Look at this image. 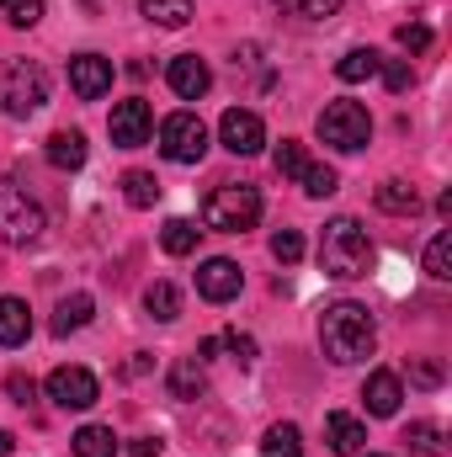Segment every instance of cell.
<instances>
[{
	"instance_id": "cell-39",
	"label": "cell",
	"mask_w": 452,
	"mask_h": 457,
	"mask_svg": "<svg viewBox=\"0 0 452 457\" xmlns=\"http://www.w3.org/2000/svg\"><path fill=\"white\" fill-rule=\"evenodd\" d=\"M410 378H415L421 388H437V383H442V367H437V361H415V367H410Z\"/></svg>"
},
{
	"instance_id": "cell-23",
	"label": "cell",
	"mask_w": 452,
	"mask_h": 457,
	"mask_svg": "<svg viewBox=\"0 0 452 457\" xmlns=\"http://www.w3.org/2000/svg\"><path fill=\"white\" fill-rule=\"evenodd\" d=\"M378 64H383V54H372V48H351V54L336 64V75L346 80V86H356V80H372Z\"/></svg>"
},
{
	"instance_id": "cell-40",
	"label": "cell",
	"mask_w": 452,
	"mask_h": 457,
	"mask_svg": "<svg viewBox=\"0 0 452 457\" xmlns=\"http://www.w3.org/2000/svg\"><path fill=\"white\" fill-rule=\"evenodd\" d=\"M160 447H165L160 436H138V442H133L128 453H133V457H160Z\"/></svg>"
},
{
	"instance_id": "cell-32",
	"label": "cell",
	"mask_w": 452,
	"mask_h": 457,
	"mask_svg": "<svg viewBox=\"0 0 452 457\" xmlns=\"http://www.w3.org/2000/svg\"><path fill=\"white\" fill-rule=\"evenodd\" d=\"M378 75H383V86H389L394 96H405V91L415 86V70H410L405 59H383V64H378Z\"/></svg>"
},
{
	"instance_id": "cell-2",
	"label": "cell",
	"mask_w": 452,
	"mask_h": 457,
	"mask_svg": "<svg viewBox=\"0 0 452 457\" xmlns=\"http://www.w3.org/2000/svg\"><path fill=\"white\" fill-rule=\"evenodd\" d=\"M320 266L325 277H340V282H356L372 271V239L356 219H331L325 234H320Z\"/></svg>"
},
{
	"instance_id": "cell-10",
	"label": "cell",
	"mask_w": 452,
	"mask_h": 457,
	"mask_svg": "<svg viewBox=\"0 0 452 457\" xmlns=\"http://www.w3.org/2000/svg\"><path fill=\"white\" fill-rule=\"evenodd\" d=\"M149 128H155V112H149V102H117L113 107V122H107V133H113L117 149H138V144H149Z\"/></svg>"
},
{
	"instance_id": "cell-41",
	"label": "cell",
	"mask_w": 452,
	"mask_h": 457,
	"mask_svg": "<svg viewBox=\"0 0 452 457\" xmlns=\"http://www.w3.org/2000/svg\"><path fill=\"white\" fill-rule=\"evenodd\" d=\"M122 372H128V378H138V372H149V351H138V356H133V361H128Z\"/></svg>"
},
{
	"instance_id": "cell-28",
	"label": "cell",
	"mask_w": 452,
	"mask_h": 457,
	"mask_svg": "<svg viewBox=\"0 0 452 457\" xmlns=\"http://www.w3.org/2000/svg\"><path fill=\"white\" fill-rule=\"evenodd\" d=\"M426 271H431L437 282H448V277H452V234H448V228L426 245Z\"/></svg>"
},
{
	"instance_id": "cell-30",
	"label": "cell",
	"mask_w": 452,
	"mask_h": 457,
	"mask_svg": "<svg viewBox=\"0 0 452 457\" xmlns=\"http://www.w3.org/2000/svg\"><path fill=\"white\" fill-rule=\"evenodd\" d=\"M298 181H304V192H309V197H331V192L340 187L336 165H304V176H298Z\"/></svg>"
},
{
	"instance_id": "cell-17",
	"label": "cell",
	"mask_w": 452,
	"mask_h": 457,
	"mask_svg": "<svg viewBox=\"0 0 452 457\" xmlns=\"http://www.w3.org/2000/svg\"><path fill=\"white\" fill-rule=\"evenodd\" d=\"M43 154H48V165H54V170H80V165H86V133L64 128V133H54V138H48V149H43Z\"/></svg>"
},
{
	"instance_id": "cell-38",
	"label": "cell",
	"mask_w": 452,
	"mask_h": 457,
	"mask_svg": "<svg viewBox=\"0 0 452 457\" xmlns=\"http://www.w3.org/2000/svg\"><path fill=\"white\" fill-rule=\"evenodd\" d=\"M5 394H11V404H32V394H38V388H32V378L11 372V378H5Z\"/></svg>"
},
{
	"instance_id": "cell-12",
	"label": "cell",
	"mask_w": 452,
	"mask_h": 457,
	"mask_svg": "<svg viewBox=\"0 0 452 457\" xmlns=\"http://www.w3.org/2000/svg\"><path fill=\"white\" fill-rule=\"evenodd\" d=\"M239 287H245V271H239L229 255H213V261L197 266V293H203L208 303H229V298H239Z\"/></svg>"
},
{
	"instance_id": "cell-15",
	"label": "cell",
	"mask_w": 452,
	"mask_h": 457,
	"mask_svg": "<svg viewBox=\"0 0 452 457\" xmlns=\"http://www.w3.org/2000/svg\"><path fill=\"white\" fill-rule=\"evenodd\" d=\"M208 394V361H197V356H181L176 367H171V399H203Z\"/></svg>"
},
{
	"instance_id": "cell-24",
	"label": "cell",
	"mask_w": 452,
	"mask_h": 457,
	"mask_svg": "<svg viewBox=\"0 0 452 457\" xmlns=\"http://www.w3.org/2000/svg\"><path fill=\"white\" fill-rule=\"evenodd\" d=\"M261 457H304V436H298V426H272L266 436H261Z\"/></svg>"
},
{
	"instance_id": "cell-36",
	"label": "cell",
	"mask_w": 452,
	"mask_h": 457,
	"mask_svg": "<svg viewBox=\"0 0 452 457\" xmlns=\"http://www.w3.org/2000/svg\"><path fill=\"white\" fill-rule=\"evenodd\" d=\"M394 37H399L405 54H426V48H431V27H426V21H405Z\"/></svg>"
},
{
	"instance_id": "cell-8",
	"label": "cell",
	"mask_w": 452,
	"mask_h": 457,
	"mask_svg": "<svg viewBox=\"0 0 452 457\" xmlns=\"http://www.w3.org/2000/svg\"><path fill=\"white\" fill-rule=\"evenodd\" d=\"M43 388H48V399H54L59 410H91V404L102 399V383H96V372H86V367H54Z\"/></svg>"
},
{
	"instance_id": "cell-6",
	"label": "cell",
	"mask_w": 452,
	"mask_h": 457,
	"mask_svg": "<svg viewBox=\"0 0 452 457\" xmlns=\"http://www.w3.org/2000/svg\"><path fill=\"white\" fill-rule=\"evenodd\" d=\"M320 138L340 149V154H356V149H367V138H372V117L362 102H331L325 112H320Z\"/></svg>"
},
{
	"instance_id": "cell-11",
	"label": "cell",
	"mask_w": 452,
	"mask_h": 457,
	"mask_svg": "<svg viewBox=\"0 0 452 457\" xmlns=\"http://www.w3.org/2000/svg\"><path fill=\"white\" fill-rule=\"evenodd\" d=\"M70 91H75L80 102L107 96V91H113V59H102V54H75V59H70Z\"/></svg>"
},
{
	"instance_id": "cell-27",
	"label": "cell",
	"mask_w": 452,
	"mask_h": 457,
	"mask_svg": "<svg viewBox=\"0 0 452 457\" xmlns=\"http://www.w3.org/2000/svg\"><path fill=\"white\" fill-rule=\"evenodd\" d=\"M122 197H128L133 208H155V197H160V181H155L149 170H128V176H122Z\"/></svg>"
},
{
	"instance_id": "cell-18",
	"label": "cell",
	"mask_w": 452,
	"mask_h": 457,
	"mask_svg": "<svg viewBox=\"0 0 452 457\" xmlns=\"http://www.w3.org/2000/svg\"><path fill=\"white\" fill-rule=\"evenodd\" d=\"M32 336V314L21 298H0V345H27Z\"/></svg>"
},
{
	"instance_id": "cell-33",
	"label": "cell",
	"mask_w": 452,
	"mask_h": 457,
	"mask_svg": "<svg viewBox=\"0 0 452 457\" xmlns=\"http://www.w3.org/2000/svg\"><path fill=\"white\" fill-rule=\"evenodd\" d=\"M282 11H293V16H309V21H325V16H336L346 0H277Z\"/></svg>"
},
{
	"instance_id": "cell-20",
	"label": "cell",
	"mask_w": 452,
	"mask_h": 457,
	"mask_svg": "<svg viewBox=\"0 0 452 457\" xmlns=\"http://www.w3.org/2000/svg\"><path fill=\"white\" fill-rule=\"evenodd\" d=\"M91 314H96V298H91V293H75V298H64V303H59V314H54V336L86 330V325H91Z\"/></svg>"
},
{
	"instance_id": "cell-14",
	"label": "cell",
	"mask_w": 452,
	"mask_h": 457,
	"mask_svg": "<svg viewBox=\"0 0 452 457\" xmlns=\"http://www.w3.org/2000/svg\"><path fill=\"white\" fill-rule=\"evenodd\" d=\"M325 442H331V453L340 457H356L362 447H367V426L356 420V415H325Z\"/></svg>"
},
{
	"instance_id": "cell-5",
	"label": "cell",
	"mask_w": 452,
	"mask_h": 457,
	"mask_svg": "<svg viewBox=\"0 0 452 457\" xmlns=\"http://www.w3.org/2000/svg\"><path fill=\"white\" fill-rule=\"evenodd\" d=\"M48 102V70L32 59H11L0 75V112L5 117H32Z\"/></svg>"
},
{
	"instance_id": "cell-31",
	"label": "cell",
	"mask_w": 452,
	"mask_h": 457,
	"mask_svg": "<svg viewBox=\"0 0 452 457\" xmlns=\"http://www.w3.org/2000/svg\"><path fill=\"white\" fill-rule=\"evenodd\" d=\"M0 16L11 27H38L43 21V0H0Z\"/></svg>"
},
{
	"instance_id": "cell-19",
	"label": "cell",
	"mask_w": 452,
	"mask_h": 457,
	"mask_svg": "<svg viewBox=\"0 0 452 457\" xmlns=\"http://www.w3.org/2000/svg\"><path fill=\"white\" fill-rule=\"evenodd\" d=\"M378 208L394 213V219H415V213H421V192H415L410 181H383V187H378Z\"/></svg>"
},
{
	"instance_id": "cell-43",
	"label": "cell",
	"mask_w": 452,
	"mask_h": 457,
	"mask_svg": "<svg viewBox=\"0 0 452 457\" xmlns=\"http://www.w3.org/2000/svg\"><path fill=\"white\" fill-rule=\"evenodd\" d=\"M356 457H383V453H356Z\"/></svg>"
},
{
	"instance_id": "cell-16",
	"label": "cell",
	"mask_w": 452,
	"mask_h": 457,
	"mask_svg": "<svg viewBox=\"0 0 452 457\" xmlns=\"http://www.w3.org/2000/svg\"><path fill=\"white\" fill-rule=\"evenodd\" d=\"M362 399H367V410H372V415H399L405 388H399V378H394V372H372V378L362 383Z\"/></svg>"
},
{
	"instance_id": "cell-9",
	"label": "cell",
	"mask_w": 452,
	"mask_h": 457,
	"mask_svg": "<svg viewBox=\"0 0 452 457\" xmlns=\"http://www.w3.org/2000/svg\"><path fill=\"white\" fill-rule=\"evenodd\" d=\"M219 144H224L229 154H261V144H266V122L255 112H245V107H229L219 117Z\"/></svg>"
},
{
	"instance_id": "cell-26",
	"label": "cell",
	"mask_w": 452,
	"mask_h": 457,
	"mask_svg": "<svg viewBox=\"0 0 452 457\" xmlns=\"http://www.w3.org/2000/svg\"><path fill=\"white\" fill-rule=\"evenodd\" d=\"M144 16L155 27H187L197 11H192V0H144Z\"/></svg>"
},
{
	"instance_id": "cell-7",
	"label": "cell",
	"mask_w": 452,
	"mask_h": 457,
	"mask_svg": "<svg viewBox=\"0 0 452 457\" xmlns=\"http://www.w3.org/2000/svg\"><path fill=\"white\" fill-rule=\"evenodd\" d=\"M160 154L176 165H197L208 154V128L197 112H171L160 122Z\"/></svg>"
},
{
	"instance_id": "cell-22",
	"label": "cell",
	"mask_w": 452,
	"mask_h": 457,
	"mask_svg": "<svg viewBox=\"0 0 452 457\" xmlns=\"http://www.w3.org/2000/svg\"><path fill=\"white\" fill-rule=\"evenodd\" d=\"M197 234H203V228L192 224V219H165L160 250H165V255H192V250H197Z\"/></svg>"
},
{
	"instance_id": "cell-37",
	"label": "cell",
	"mask_w": 452,
	"mask_h": 457,
	"mask_svg": "<svg viewBox=\"0 0 452 457\" xmlns=\"http://www.w3.org/2000/svg\"><path fill=\"white\" fill-rule=\"evenodd\" d=\"M219 345H229V351H234V361H239V367H250V361H255V341H250V336H239V330H229Z\"/></svg>"
},
{
	"instance_id": "cell-13",
	"label": "cell",
	"mask_w": 452,
	"mask_h": 457,
	"mask_svg": "<svg viewBox=\"0 0 452 457\" xmlns=\"http://www.w3.org/2000/svg\"><path fill=\"white\" fill-rule=\"evenodd\" d=\"M165 80H171V91H176L181 102H203L208 86H213V70H208L197 54H176V59L165 64Z\"/></svg>"
},
{
	"instance_id": "cell-29",
	"label": "cell",
	"mask_w": 452,
	"mask_h": 457,
	"mask_svg": "<svg viewBox=\"0 0 452 457\" xmlns=\"http://www.w3.org/2000/svg\"><path fill=\"white\" fill-rule=\"evenodd\" d=\"M405 442H410L421 457H448V447H442V431H437V426H426V420H415V426L405 431Z\"/></svg>"
},
{
	"instance_id": "cell-34",
	"label": "cell",
	"mask_w": 452,
	"mask_h": 457,
	"mask_svg": "<svg viewBox=\"0 0 452 457\" xmlns=\"http://www.w3.org/2000/svg\"><path fill=\"white\" fill-rule=\"evenodd\" d=\"M304 165H309L304 144H298V138H282V144H277V170H282V176H304Z\"/></svg>"
},
{
	"instance_id": "cell-25",
	"label": "cell",
	"mask_w": 452,
	"mask_h": 457,
	"mask_svg": "<svg viewBox=\"0 0 452 457\" xmlns=\"http://www.w3.org/2000/svg\"><path fill=\"white\" fill-rule=\"evenodd\" d=\"M75 457H117V436L107 426H80L75 431Z\"/></svg>"
},
{
	"instance_id": "cell-4",
	"label": "cell",
	"mask_w": 452,
	"mask_h": 457,
	"mask_svg": "<svg viewBox=\"0 0 452 457\" xmlns=\"http://www.w3.org/2000/svg\"><path fill=\"white\" fill-rule=\"evenodd\" d=\"M43 208H38V197L21 187V181H11V176H0V239L5 245H32V239H43Z\"/></svg>"
},
{
	"instance_id": "cell-1",
	"label": "cell",
	"mask_w": 452,
	"mask_h": 457,
	"mask_svg": "<svg viewBox=\"0 0 452 457\" xmlns=\"http://www.w3.org/2000/svg\"><path fill=\"white\" fill-rule=\"evenodd\" d=\"M320 345H325V356H331L336 367L367 361L372 345H378V325H372V314H367L362 303L340 298V303H331V309L320 314Z\"/></svg>"
},
{
	"instance_id": "cell-3",
	"label": "cell",
	"mask_w": 452,
	"mask_h": 457,
	"mask_svg": "<svg viewBox=\"0 0 452 457\" xmlns=\"http://www.w3.org/2000/svg\"><path fill=\"white\" fill-rule=\"evenodd\" d=\"M255 219H261V192L250 181H224L203 203V224L219 234H245V228H255Z\"/></svg>"
},
{
	"instance_id": "cell-35",
	"label": "cell",
	"mask_w": 452,
	"mask_h": 457,
	"mask_svg": "<svg viewBox=\"0 0 452 457\" xmlns=\"http://www.w3.org/2000/svg\"><path fill=\"white\" fill-rule=\"evenodd\" d=\"M272 255H277L282 266H293V261L304 255V234H298V228H277V234H272Z\"/></svg>"
},
{
	"instance_id": "cell-42",
	"label": "cell",
	"mask_w": 452,
	"mask_h": 457,
	"mask_svg": "<svg viewBox=\"0 0 452 457\" xmlns=\"http://www.w3.org/2000/svg\"><path fill=\"white\" fill-rule=\"evenodd\" d=\"M16 453V436H11V431H0V457H11Z\"/></svg>"
},
{
	"instance_id": "cell-21",
	"label": "cell",
	"mask_w": 452,
	"mask_h": 457,
	"mask_svg": "<svg viewBox=\"0 0 452 457\" xmlns=\"http://www.w3.org/2000/svg\"><path fill=\"white\" fill-rule=\"evenodd\" d=\"M144 309H149V320L171 325V320H181V293H176L171 282H149V287H144Z\"/></svg>"
}]
</instances>
